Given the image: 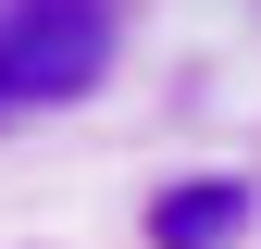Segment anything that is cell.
<instances>
[{"instance_id": "obj_1", "label": "cell", "mask_w": 261, "mask_h": 249, "mask_svg": "<svg viewBox=\"0 0 261 249\" xmlns=\"http://www.w3.org/2000/svg\"><path fill=\"white\" fill-rule=\"evenodd\" d=\"M112 75V0H13L0 13V112L87 100Z\"/></svg>"}, {"instance_id": "obj_2", "label": "cell", "mask_w": 261, "mask_h": 249, "mask_svg": "<svg viewBox=\"0 0 261 249\" xmlns=\"http://www.w3.org/2000/svg\"><path fill=\"white\" fill-rule=\"evenodd\" d=\"M249 212H261V187H249V175L162 187V200H149V249H237V237H249Z\"/></svg>"}]
</instances>
